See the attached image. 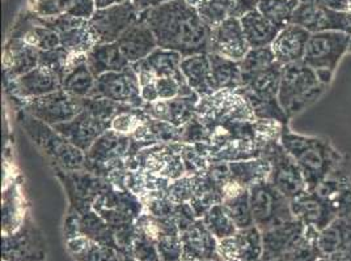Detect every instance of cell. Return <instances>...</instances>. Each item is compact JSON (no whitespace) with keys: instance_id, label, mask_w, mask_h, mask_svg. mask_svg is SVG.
<instances>
[{"instance_id":"6da1fadb","label":"cell","mask_w":351,"mask_h":261,"mask_svg":"<svg viewBox=\"0 0 351 261\" xmlns=\"http://www.w3.org/2000/svg\"><path fill=\"white\" fill-rule=\"evenodd\" d=\"M156 37L158 46L184 58L207 54L213 29L199 17L188 0H171L139 14Z\"/></svg>"},{"instance_id":"7a4b0ae2","label":"cell","mask_w":351,"mask_h":261,"mask_svg":"<svg viewBox=\"0 0 351 261\" xmlns=\"http://www.w3.org/2000/svg\"><path fill=\"white\" fill-rule=\"evenodd\" d=\"M279 141L299 165L308 191L317 189L343 159L330 140L295 133L289 126L283 127Z\"/></svg>"},{"instance_id":"3957f363","label":"cell","mask_w":351,"mask_h":261,"mask_svg":"<svg viewBox=\"0 0 351 261\" xmlns=\"http://www.w3.org/2000/svg\"><path fill=\"white\" fill-rule=\"evenodd\" d=\"M326 89L303 60L282 67L278 101L290 119L317 102Z\"/></svg>"},{"instance_id":"277c9868","label":"cell","mask_w":351,"mask_h":261,"mask_svg":"<svg viewBox=\"0 0 351 261\" xmlns=\"http://www.w3.org/2000/svg\"><path fill=\"white\" fill-rule=\"evenodd\" d=\"M17 119L33 143L54 163V167H59L64 171L84 170L86 153L70 143L54 127L21 110Z\"/></svg>"},{"instance_id":"5b68a950","label":"cell","mask_w":351,"mask_h":261,"mask_svg":"<svg viewBox=\"0 0 351 261\" xmlns=\"http://www.w3.org/2000/svg\"><path fill=\"white\" fill-rule=\"evenodd\" d=\"M351 36L343 31L312 33L308 40L303 61L317 73L324 85L329 87L337 66L350 51Z\"/></svg>"},{"instance_id":"8992f818","label":"cell","mask_w":351,"mask_h":261,"mask_svg":"<svg viewBox=\"0 0 351 261\" xmlns=\"http://www.w3.org/2000/svg\"><path fill=\"white\" fill-rule=\"evenodd\" d=\"M195 115L207 128L232 122H253L257 119L252 106L239 89H223L202 97L197 105Z\"/></svg>"},{"instance_id":"52a82bcc","label":"cell","mask_w":351,"mask_h":261,"mask_svg":"<svg viewBox=\"0 0 351 261\" xmlns=\"http://www.w3.org/2000/svg\"><path fill=\"white\" fill-rule=\"evenodd\" d=\"M132 139L117 130H108L86 152L84 170L106 179L118 169H126L125 159Z\"/></svg>"},{"instance_id":"ba28073f","label":"cell","mask_w":351,"mask_h":261,"mask_svg":"<svg viewBox=\"0 0 351 261\" xmlns=\"http://www.w3.org/2000/svg\"><path fill=\"white\" fill-rule=\"evenodd\" d=\"M254 226L261 232L293 219L291 200L282 195L269 180L249 189Z\"/></svg>"},{"instance_id":"9c48e42d","label":"cell","mask_w":351,"mask_h":261,"mask_svg":"<svg viewBox=\"0 0 351 261\" xmlns=\"http://www.w3.org/2000/svg\"><path fill=\"white\" fill-rule=\"evenodd\" d=\"M263 157L269 161L271 166L269 182L289 200H293L307 191V183L299 165L280 141H273L265 146Z\"/></svg>"},{"instance_id":"30bf717a","label":"cell","mask_w":351,"mask_h":261,"mask_svg":"<svg viewBox=\"0 0 351 261\" xmlns=\"http://www.w3.org/2000/svg\"><path fill=\"white\" fill-rule=\"evenodd\" d=\"M92 208L113 232L135 223L145 212V205L138 196L130 191L114 189L113 186L104 191Z\"/></svg>"},{"instance_id":"8fae6325","label":"cell","mask_w":351,"mask_h":261,"mask_svg":"<svg viewBox=\"0 0 351 261\" xmlns=\"http://www.w3.org/2000/svg\"><path fill=\"white\" fill-rule=\"evenodd\" d=\"M21 111L54 127L73 120L83 111L82 98H76L63 89L38 98L17 102Z\"/></svg>"},{"instance_id":"7c38bea8","label":"cell","mask_w":351,"mask_h":261,"mask_svg":"<svg viewBox=\"0 0 351 261\" xmlns=\"http://www.w3.org/2000/svg\"><path fill=\"white\" fill-rule=\"evenodd\" d=\"M138 20V10L132 1H126L97 8L89 20V25L96 36L97 44H113Z\"/></svg>"},{"instance_id":"4fadbf2b","label":"cell","mask_w":351,"mask_h":261,"mask_svg":"<svg viewBox=\"0 0 351 261\" xmlns=\"http://www.w3.org/2000/svg\"><path fill=\"white\" fill-rule=\"evenodd\" d=\"M37 18L43 25L58 33L60 46L71 54H88L97 44L89 20L77 18L67 14L56 17L37 16Z\"/></svg>"},{"instance_id":"5bb4252c","label":"cell","mask_w":351,"mask_h":261,"mask_svg":"<svg viewBox=\"0 0 351 261\" xmlns=\"http://www.w3.org/2000/svg\"><path fill=\"white\" fill-rule=\"evenodd\" d=\"M90 97L106 98L139 109L145 105L141 96L139 79L132 64L121 72L104 73L99 76Z\"/></svg>"},{"instance_id":"9a60e30c","label":"cell","mask_w":351,"mask_h":261,"mask_svg":"<svg viewBox=\"0 0 351 261\" xmlns=\"http://www.w3.org/2000/svg\"><path fill=\"white\" fill-rule=\"evenodd\" d=\"M291 24L312 33L343 31L351 36V11L341 12L319 3H300Z\"/></svg>"},{"instance_id":"2e32d148","label":"cell","mask_w":351,"mask_h":261,"mask_svg":"<svg viewBox=\"0 0 351 261\" xmlns=\"http://www.w3.org/2000/svg\"><path fill=\"white\" fill-rule=\"evenodd\" d=\"M135 160L138 170L160 175L169 180H176L186 175L180 153V143L148 146L136 154Z\"/></svg>"},{"instance_id":"e0dca14e","label":"cell","mask_w":351,"mask_h":261,"mask_svg":"<svg viewBox=\"0 0 351 261\" xmlns=\"http://www.w3.org/2000/svg\"><path fill=\"white\" fill-rule=\"evenodd\" d=\"M335 209L337 217L351 213V161L345 157L315 189Z\"/></svg>"},{"instance_id":"ac0fdd59","label":"cell","mask_w":351,"mask_h":261,"mask_svg":"<svg viewBox=\"0 0 351 261\" xmlns=\"http://www.w3.org/2000/svg\"><path fill=\"white\" fill-rule=\"evenodd\" d=\"M250 50L239 18H227L211 31L208 53L241 61Z\"/></svg>"},{"instance_id":"d6986e66","label":"cell","mask_w":351,"mask_h":261,"mask_svg":"<svg viewBox=\"0 0 351 261\" xmlns=\"http://www.w3.org/2000/svg\"><path fill=\"white\" fill-rule=\"evenodd\" d=\"M7 92L16 102L38 98L62 89V79L45 67H36L14 81L5 83Z\"/></svg>"},{"instance_id":"ffe728a7","label":"cell","mask_w":351,"mask_h":261,"mask_svg":"<svg viewBox=\"0 0 351 261\" xmlns=\"http://www.w3.org/2000/svg\"><path fill=\"white\" fill-rule=\"evenodd\" d=\"M218 251L224 261H261L263 232L257 226L239 229L232 236L219 241Z\"/></svg>"},{"instance_id":"44dd1931","label":"cell","mask_w":351,"mask_h":261,"mask_svg":"<svg viewBox=\"0 0 351 261\" xmlns=\"http://www.w3.org/2000/svg\"><path fill=\"white\" fill-rule=\"evenodd\" d=\"M293 217L302 221L306 228L320 232L337 218L335 209L316 191H304L291 200Z\"/></svg>"},{"instance_id":"7402d4cb","label":"cell","mask_w":351,"mask_h":261,"mask_svg":"<svg viewBox=\"0 0 351 261\" xmlns=\"http://www.w3.org/2000/svg\"><path fill=\"white\" fill-rule=\"evenodd\" d=\"M54 128L59 133H62L70 143H73V146H77L86 153L103 133L110 130V123L83 110L73 120L57 124L54 126Z\"/></svg>"},{"instance_id":"603a6c76","label":"cell","mask_w":351,"mask_h":261,"mask_svg":"<svg viewBox=\"0 0 351 261\" xmlns=\"http://www.w3.org/2000/svg\"><path fill=\"white\" fill-rule=\"evenodd\" d=\"M199 100L201 97L197 93H193L191 96L176 97L173 100H159L145 103L142 109L152 119L171 123L176 127H182L195 116Z\"/></svg>"},{"instance_id":"cb8c5ba5","label":"cell","mask_w":351,"mask_h":261,"mask_svg":"<svg viewBox=\"0 0 351 261\" xmlns=\"http://www.w3.org/2000/svg\"><path fill=\"white\" fill-rule=\"evenodd\" d=\"M180 236L184 248L182 260H223L218 251V239L208 232L202 219L198 218Z\"/></svg>"},{"instance_id":"d4e9b609","label":"cell","mask_w":351,"mask_h":261,"mask_svg":"<svg viewBox=\"0 0 351 261\" xmlns=\"http://www.w3.org/2000/svg\"><path fill=\"white\" fill-rule=\"evenodd\" d=\"M40 53V50L27 44L24 40L10 37L3 54V70L5 83L14 81L38 67Z\"/></svg>"},{"instance_id":"484cf974","label":"cell","mask_w":351,"mask_h":261,"mask_svg":"<svg viewBox=\"0 0 351 261\" xmlns=\"http://www.w3.org/2000/svg\"><path fill=\"white\" fill-rule=\"evenodd\" d=\"M306 225L298 218H293L279 226L261 232L263 245L261 261H274L279 259L306 234Z\"/></svg>"},{"instance_id":"4316f807","label":"cell","mask_w":351,"mask_h":261,"mask_svg":"<svg viewBox=\"0 0 351 261\" xmlns=\"http://www.w3.org/2000/svg\"><path fill=\"white\" fill-rule=\"evenodd\" d=\"M282 67L277 61L271 67L247 79L243 87H239V92L247 98L250 106L278 100Z\"/></svg>"},{"instance_id":"83f0119b","label":"cell","mask_w":351,"mask_h":261,"mask_svg":"<svg viewBox=\"0 0 351 261\" xmlns=\"http://www.w3.org/2000/svg\"><path fill=\"white\" fill-rule=\"evenodd\" d=\"M117 44L130 64L146 59L159 47L155 34L141 18L118 38Z\"/></svg>"},{"instance_id":"f1b7e54d","label":"cell","mask_w":351,"mask_h":261,"mask_svg":"<svg viewBox=\"0 0 351 261\" xmlns=\"http://www.w3.org/2000/svg\"><path fill=\"white\" fill-rule=\"evenodd\" d=\"M309 37L311 33L299 25L289 24L285 27L270 46L276 60L280 66L302 61L306 54Z\"/></svg>"},{"instance_id":"f546056e","label":"cell","mask_w":351,"mask_h":261,"mask_svg":"<svg viewBox=\"0 0 351 261\" xmlns=\"http://www.w3.org/2000/svg\"><path fill=\"white\" fill-rule=\"evenodd\" d=\"M181 72L191 90L195 92L201 98L217 92L213 83L208 53L182 58Z\"/></svg>"},{"instance_id":"4dcf8cb0","label":"cell","mask_w":351,"mask_h":261,"mask_svg":"<svg viewBox=\"0 0 351 261\" xmlns=\"http://www.w3.org/2000/svg\"><path fill=\"white\" fill-rule=\"evenodd\" d=\"M96 79L88 67L87 54H75L73 64L62 80V89L76 98H87L95 90Z\"/></svg>"},{"instance_id":"1f68e13d","label":"cell","mask_w":351,"mask_h":261,"mask_svg":"<svg viewBox=\"0 0 351 261\" xmlns=\"http://www.w3.org/2000/svg\"><path fill=\"white\" fill-rule=\"evenodd\" d=\"M87 63L96 77L104 73L121 72L130 66L117 42L96 44L87 54Z\"/></svg>"},{"instance_id":"d6a6232c","label":"cell","mask_w":351,"mask_h":261,"mask_svg":"<svg viewBox=\"0 0 351 261\" xmlns=\"http://www.w3.org/2000/svg\"><path fill=\"white\" fill-rule=\"evenodd\" d=\"M182 58L184 57L176 51L158 47L146 59H143L132 66L136 68L146 70L148 72L152 73L156 79L176 77L178 80H185L184 74L181 72Z\"/></svg>"},{"instance_id":"836d02e7","label":"cell","mask_w":351,"mask_h":261,"mask_svg":"<svg viewBox=\"0 0 351 261\" xmlns=\"http://www.w3.org/2000/svg\"><path fill=\"white\" fill-rule=\"evenodd\" d=\"M191 176L193 195L189 204L195 213V217L201 219L214 205L223 203L224 196L221 189L206 174V171Z\"/></svg>"},{"instance_id":"e575fe53","label":"cell","mask_w":351,"mask_h":261,"mask_svg":"<svg viewBox=\"0 0 351 261\" xmlns=\"http://www.w3.org/2000/svg\"><path fill=\"white\" fill-rule=\"evenodd\" d=\"M240 23L250 49L271 46L279 31L282 30V28L261 15L258 10H253L241 17Z\"/></svg>"},{"instance_id":"d590c367","label":"cell","mask_w":351,"mask_h":261,"mask_svg":"<svg viewBox=\"0 0 351 261\" xmlns=\"http://www.w3.org/2000/svg\"><path fill=\"white\" fill-rule=\"evenodd\" d=\"M228 169L234 182L243 189H248L258 183L269 180L271 173L270 162L263 157L230 162Z\"/></svg>"},{"instance_id":"8d00e7d4","label":"cell","mask_w":351,"mask_h":261,"mask_svg":"<svg viewBox=\"0 0 351 261\" xmlns=\"http://www.w3.org/2000/svg\"><path fill=\"white\" fill-rule=\"evenodd\" d=\"M211 64V74L215 90L231 89L236 90L243 87V74L240 68V61L223 58L217 54L208 53Z\"/></svg>"},{"instance_id":"74e56055","label":"cell","mask_w":351,"mask_h":261,"mask_svg":"<svg viewBox=\"0 0 351 261\" xmlns=\"http://www.w3.org/2000/svg\"><path fill=\"white\" fill-rule=\"evenodd\" d=\"M172 180L160 176V175L152 174L143 170H135L128 173L126 179V187L135 196H138L141 200H145L148 196L167 191Z\"/></svg>"},{"instance_id":"f35d334b","label":"cell","mask_w":351,"mask_h":261,"mask_svg":"<svg viewBox=\"0 0 351 261\" xmlns=\"http://www.w3.org/2000/svg\"><path fill=\"white\" fill-rule=\"evenodd\" d=\"M221 205L237 229H248L254 226L248 189H240L234 195L227 196Z\"/></svg>"},{"instance_id":"ab89813d","label":"cell","mask_w":351,"mask_h":261,"mask_svg":"<svg viewBox=\"0 0 351 261\" xmlns=\"http://www.w3.org/2000/svg\"><path fill=\"white\" fill-rule=\"evenodd\" d=\"M299 4V0H260L257 10L269 21L283 29L291 24L293 14Z\"/></svg>"},{"instance_id":"60d3db41","label":"cell","mask_w":351,"mask_h":261,"mask_svg":"<svg viewBox=\"0 0 351 261\" xmlns=\"http://www.w3.org/2000/svg\"><path fill=\"white\" fill-rule=\"evenodd\" d=\"M274 63H277V60L270 46L250 49L248 54L240 61L243 83L253 74L271 67Z\"/></svg>"},{"instance_id":"b9f144b4","label":"cell","mask_w":351,"mask_h":261,"mask_svg":"<svg viewBox=\"0 0 351 261\" xmlns=\"http://www.w3.org/2000/svg\"><path fill=\"white\" fill-rule=\"evenodd\" d=\"M201 219L204 221L208 232H211L218 241L230 238L239 230L234 221L226 213L221 204L214 205Z\"/></svg>"},{"instance_id":"7bdbcfd3","label":"cell","mask_w":351,"mask_h":261,"mask_svg":"<svg viewBox=\"0 0 351 261\" xmlns=\"http://www.w3.org/2000/svg\"><path fill=\"white\" fill-rule=\"evenodd\" d=\"M82 105H83V110H86L88 113H90L92 115L105 120L108 123L112 124V120L121 114L122 111L128 110L129 107H132L130 105H123V103H118V102L110 101L106 98H100V97H87V98H82Z\"/></svg>"},{"instance_id":"ee69618b","label":"cell","mask_w":351,"mask_h":261,"mask_svg":"<svg viewBox=\"0 0 351 261\" xmlns=\"http://www.w3.org/2000/svg\"><path fill=\"white\" fill-rule=\"evenodd\" d=\"M73 58H75V54H71L64 47L58 46V47H56L53 50L41 51L40 53V63H38V66L45 67V68L57 73L59 77L63 80L67 70L73 64Z\"/></svg>"},{"instance_id":"f6af8a7d","label":"cell","mask_w":351,"mask_h":261,"mask_svg":"<svg viewBox=\"0 0 351 261\" xmlns=\"http://www.w3.org/2000/svg\"><path fill=\"white\" fill-rule=\"evenodd\" d=\"M149 119L143 109L139 107H129L128 110L118 114L110 124V130H117L122 135L130 136L138 130L143 123Z\"/></svg>"},{"instance_id":"bcb514c9","label":"cell","mask_w":351,"mask_h":261,"mask_svg":"<svg viewBox=\"0 0 351 261\" xmlns=\"http://www.w3.org/2000/svg\"><path fill=\"white\" fill-rule=\"evenodd\" d=\"M180 153L185 165L186 175L202 174L211 165L205 154L194 144L180 143Z\"/></svg>"},{"instance_id":"7dc6e473","label":"cell","mask_w":351,"mask_h":261,"mask_svg":"<svg viewBox=\"0 0 351 261\" xmlns=\"http://www.w3.org/2000/svg\"><path fill=\"white\" fill-rule=\"evenodd\" d=\"M191 4L195 7L199 17L204 20L206 25L210 27L211 29H214L215 27L220 25L223 21L230 18L227 12L214 0H193Z\"/></svg>"},{"instance_id":"c3c4849f","label":"cell","mask_w":351,"mask_h":261,"mask_svg":"<svg viewBox=\"0 0 351 261\" xmlns=\"http://www.w3.org/2000/svg\"><path fill=\"white\" fill-rule=\"evenodd\" d=\"M156 248L161 261H181L184 255L180 234L162 235L156 241Z\"/></svg>"},{"instance_id":"681fc988","label":"cell","mask_w":351,"mask_h":261,"mask_svg":"<svg viewBox=\"0 0 351 261\" xmlns=\"http://www.w3.org/2000/svg\"><path fill=\"white\" fill-rule=\"evenodd\" d=\"M208 139H210V130L197 118V115L182 126L181 143L199 144V143H208Z\"/></svg>"},{"instance_id":"f907efd6","label":"cell","mask_w":351,"mask_h":261,"mask_svg":"<svg viewBox=\"0 0 351 261\" xmlns=\"http://www.w3.org/2000/svg\"><path fill=\"white\" fill-rule=\"evenodd\" d=\"M63 14L90 20V17L96 12V0H60Z\"/></svg>"},{"instance_id":"816d5d0a","label":"cell","mask_w":351,"mask_h":261,"mask_svg":"<svg viewBox=\"0 0 351 261\" xmlns=\"http://www.w3.org/2000/svg\"><path fill=\"white\" fill-rule=\"evenodd\" d=\"M193 195L191 175H184L180 179L172 180L167 189V196L176 204L189 203Z\"/></svg>"},{"instance_id":"f5cc1de1","label":"cell","mask_w":351,"mask_h":261,"mask_svg":"<svg viewBox=\"0 0 351 261\" xmlns=\"http://www.w3.org/2000/svg\"><path fill=\"white\" fill-rule=\"evenodd\" d=\"M227 12L230 18H241L253 10H257L260 0H214Z\"/></svg>"},{"instance_id":"db71d44e","label":"cell","mask_w":351,"mask_h":261,"mask_svg":"<svg viewBox=\"0 0 351 261\" xmlns=\"http://www.w3.org/2000/svg\"><path fill=\"white\" fill-rule=\"evenodd\" d=\"M30 11L41 17H56L62 15L60 0H29Z\"/></svg>"},{"instance_id":"11a10c76","label":"cell","mask_w":351,"mask_h":261,"mask_svg":"<svg viewBox=\"0 0 351 261\" xmlns=\"http://www.w3.org/2000/svg\"><path fill=\"white\" fill-rule=\"evenodd\" d=\"M132 4L135 5V8L138 10V12H143L149 8H155L158 5H161L164 3H168L171 0H132Z\"/></svg>"},{"instance_id":"9f6ffc18","label":"cell","mask_w":351,"mask_h":261,"mask_svg":"<svg viewBox=\"0 0 351 261\" xmlns=\"http://www.w3.org/2000/svg\"><path fill=\"white\" fill-rule=\"evenodd\" d=\"M319 4H322L328 8H332L335 11L348 12L349 11V1L348 0H319Z\"/></svg>"},{"instance_id":"6f0895ef","label":"cell","mask_w":351,"mask_h":261,"mask_svg":"<svg viewBox=\"0 0 351 261\" xmlns=\"http://www.w3.org/2000/svg\"><path fill=\"white\" fill-rule=\"evenodd\" d=\"M325 261H351V247L325 256Z\"/></svg>"},{"instance_id":"680465c9","label":"cell","mask_w":351,"mask_h":261,"mask_svg":"<svg viewBox=\"0 0 351 261\" xmlns=\"http://www.w3.org/2000/svg\"><path fill=\"white\" fill-rule=\"evenodd\" d=\"M126 1H132V0H96V7L104 8V7L121 4V3H126Z\"/></svg>"},{"instance_id":"91938a15","label":"cell","mask_w":351,"mask_h":261,"mask_svg":"<svg viewBox=\"0 0 351 261\" xmlns=\"http://www.w3.org/2000/svg\"><path fill=\"white\" fill-rule=\"evenodd\" d=\"M349 1V11H351V0H348Z\"/></svg>"},{"instance_id":"94428289","label":"cell","mask_w":351,"mask_h":261,"mask_svg":"<svg viewBox=\"0 0 351 261\" xmlns=\"http://www.w3.org/2000/svg\"><path fill=\"white\" fill-rule=\"evenodd\" d=\"M194 261H224V260H194Z\"/></svg>"},{"instance_id":"6125c7cd","label":"cell","mask_w":351,"mask_h":261,"mask_svg":"<svg viewBox=\"0 0 351 261\" xmlns=\"http://www.w3.org/2000/svg\"><path fill=\"white\" fill-rule=\"evenodd\" d=\"M188 1H189V3H191V1H193V0H188Z\"/></svg>"},{"instance_id":"be15d7a7","label":"cell","mask_w":351,"mask_h":261,"mask_svg":"<svg viewBox=\"0 0 351 261\" xmlns=\"http://www.w3.org/2000/svg\"><path fill=\"white\" fill-rule=\"evenodd\" d=\"M350 51H351V47H350Z\"/></svg>"}]
</instances>
